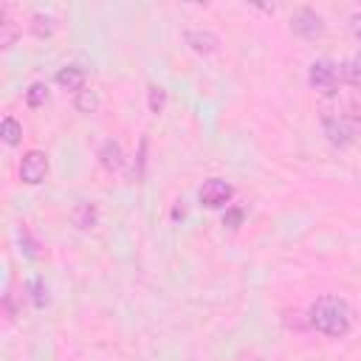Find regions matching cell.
<instances>
[{"label": "cell", "mask_w": 361, "mask_h": 361, "mask_svg": "<svg viewBox=\"0 0 361 361\" xmlns=\"http://www.w3.org/2000/svg\"><path fill=\"white\" fill-rule=\"evenodd\" d=\"M307 322L330 338H344L355 324V310L344 296L324 293L307 307Z\"/></svg>", "instance_id": "cell-1"}, {"label": "cell", "mask_w": 361, "mask_h": 361, "mask_svg": "<svg viewBox=\"0 0 361 361\" xmlns=\"http://www.w3.org/2000/svg\"><path fill=\"white\" fill-rule=\"evenodd\" d=\"M322 130L324 138L338 147L347 149L361 138V116H344V113H324L322 116Z\"/></svg>", "instance_id": "cell-2"}, {"label": "cell", "mask_w": 361, "mask_h": 361, "mask_svg": "<svg viewBox=\"0 0 361 361\" xmlns=\"http://www.w3.org/2000/svg\"><path fill=\"white\" fill-rule=\"evenodd\" d=\"M338 79H341V71H338V65H336L333 59H316V62H310V68H307V82H310V87L319 90V93H324V96L336 93Z\"/></svg>", "instance_id": "cell-3"}, {"label": "cell", "mask_w": 361, "mask_h": 361, "mask_svg": "<svg viewBox=\"0 0 361 361\" xmlns=\"http://www.w3.org/2000/svg\"><path fill=\"white\" fill-rule=\"evenodd\" d=\"M290 31L296 37H302V39H319L324 34V20H322V14L316 8L302 6V8H296L290 14Z\"/></svg>", "instance_id": "cell-4"}, {"label": "cell", "mask_w": 361, "mask_h": 361, "mask_svg": "<svg viewBox=\"0 0 361 361\" xmlns=\"http://www.w3.org/2000/svg\"><path fill=\"white\" fill-rule=\"evenodd\" d=\"M45 175H48V155L42 149H28L20 161V180L37 186L45 180Z\"/></svg>", "instance_id": "cell-5"}, {"label": "cell", "mask_w": 361, "mask_h": 361, "mask_svg": "<svg viewBox=\"0 0 361 361\" xmlns=\"http://www.w3.org/2000/svg\"><path fill=\"white\" fill-rule=\"evenodd\" d=\"M234 197V186L223 178H209L203 186H200V203L206 209H228V200Z\"/></svg>", "instance_id": "cell-6"}, {"label": "cell", "mask_w": 361, "mask_h": 361, "mask_svg": "<svg viewBox=\"0 0 361 361\" xmlns=\"http://www.w3.org/2000/svg\"><path fill=\"white\" fill-rule=\"evenodd\" d=\"M183 39H186V45H189L195 54H203V56L214 54L217 45H220L217 34H214V31H206V28H189V31L183 34Z\"/></svg>", "instance_id": "cell-7"}, {"label": "cell", "mask_w": 361, "mask_h": 361, "mask_svg": "<svg viewBox=\"0 0 361 361\" xmlns=\"http://www.w3.org/2000/svg\"><path fill=\"white\" fill-rule=\"evenodd\" d=\"M99 164H102L107 172H121L124 164H127V155H124L121 144L113 141V138H107V141L99 147Z\"/></svg>", "instance_id": "cell-8"}, {"label": "cell", "mask_w": 361, "mask_h": 361, "mask_svg": "<svg viewBox=\"0 0 361 361\" xmlns=\"http://www.w3.org/2000/svg\"><path fill=\"white\" fill-rule=\"evenodd\" d=\"M71 223H73L79 231H90V228L99 223V209H96L93 203L82 200V203H76V206L71 209Z\"/></svg>", "instance_id": "cell-9"}, {"label": "cell", "mask_w": 361, "mask_h": 361, "mask_svg": "<svg viewBox=\"0 0 361 361\" xmlns=\"http://www.w3.org/2000/svg\"><path fill=\"white\" fill-rule=\"evenodd\" d=\"M56 85L59 87H65V90H82L85 87V68H79V65H65V68H59L56 71Z\"/></svg>", "instance_id": "cell-10"}, {"label": "cell", "mask_w": 361, "mask_h": 361, "mask_svg": "<svg viewBox=\"0 0 361 361\" xmlns=\"http://www.w3.org/2000/svg\"><path fill=\"white\" fill-rule=\"evenodd\" d=\"M99 104H102V99H99V90H93V87H82L73 93V107L79 113H96Z\"/></svg>", "instance_id": "cell-11"}, {"label": "cell", "mask_w": 361, "mask_h": 361, "mask_svg": "<svg viewBox=\"0 0 361 361\" xmlns=\"http://www.w3.org/2000/svg\"><path fill=\"white\" fill-rule=\"evenodd\" d=\"M338 71H341V79H344V82H350V85L361 87V51L350 54V56L338 65Z\"/></svg>", "instance_id": "cell-12"}, {"label": "cell", "mask_w": 361, "mask_h": 361, "mask_svg": "<svg viewBox=\"0 0 361 361\" xmlns=\"http://www.w3.org/2000/svg\"><path fill=\"white\" fill-rule=\"evenodd\" d=\"M0 138H3L6 147H17L20 138H23V124H20L14 116H6V118L0 121Z\"/></svg>", "instance_id": "cell-13"}, {"label": "cell", "mask_w": 361, "mask_h": 361, "mask_svg": "<svg viewBox=\"0 0 361 361\" xmlns=\"http://www.w3.org/2000/svg\"><path fill=\"white\" fill-rule=\"evenodd\" d=\"M31 31H34V37L48 39V37H54V31H56V20H54L51 14H45V11H37V14L31 17Z\"/></svg>", "instance_id": "cell-14"}, {"label": "cell", "mask_w": 361, "mask_h": 361, "mask_svg": "<svg viewBox=\"0 0 361 361\" xmlns=\"http://www.w3.org/2000/svg\"><path fill=\"white\" fill-rule=\"evenodd\" d=\"M25 290H28V296H31V302H34V307H45L48 305V285H45V279L42 276H28V282H25Z\"/></svg>", "instance_id": "cell-15"}, {"label": "cell", "mask_w": 361, "mask_h": 361, "mask_svg": "<svg viewBox=\"0 0 361 361\" xmlns=\"http://www.w3.org/2000/svg\"><path fill=\"white\" fill-rule=\"evenodd\" d=\"M17 39V25L14 20L6 14V8L0 6V48H11Z\"/></svg>", "instance_id": "cell-16"}, {"label": "cell", "mask_w": 361, "mask_h": 361, "mask_svg": "<svg viewBox=\"0 0 361 361\" xmlns=\"http://www.w3.org/2000/svg\"><path fill=\"white\" fill-rule=\"evenodd\" d=\"M48 102V85L45 82H31L25 90V104L28 107H42Z\"/></svg>", "instance_id": "cell-17"}, {"label": "cell", "mask_w": 361, "mask_h": 361, "mask_svg": "<svg viewBox=\"0 0 361 361\" xmlns=\"http://www.w3.org/2000/svg\"><path fill=\"white\" fill-rule=\"evenodd\" d=\"M164 104H166V90L161 85H149V113H164Z\"/></svg>", "instance_id": "cell-18"}, {"label": "cell", "mask_w": 361, "mask_h": 361, "mask_svg": "<svg viewBox=\"0 0 361 361\" xmlns=\"http://www.w3.org/2000/svg\"><path fill=\"white\" fill-rule=\"evenodd\" d=\"M243 217H245V212L240 206H228L226 214H223V226L226 228H240L243 226Z\"/></svg>", "instance_id": "cell-19"}, {"label": "cell", "mask_w": 361, "mask_h": 361, "mask_svg": "<svg viewBox=\"0 0 361 361\" xmlns=\"http://www.w3.org/2000/svg\"><path fill=\"white\" fill-rule=\"evenodd\" d=\"M20 245H23V254H25L28 259H37V257H39V251H37V243L31 240L28 228H20Z\"/></svg>", "instance_id": "cell-20"}, {"label": "cell", "mask_w": 361, "mask_h": 361, "mask_svg": "<svg viewBox=\"0 0 361 361\" xmlns=\"http://www.w3.org/2000/svg\"><path fill=\"white\" fill-rule=\"evenodd\" d=\"M350 28H353L355 39L361 42V14H353V17H350Z\"/></svg>", "instance_id": "cell-21"}]
</instances>
